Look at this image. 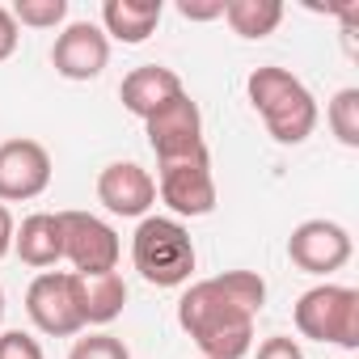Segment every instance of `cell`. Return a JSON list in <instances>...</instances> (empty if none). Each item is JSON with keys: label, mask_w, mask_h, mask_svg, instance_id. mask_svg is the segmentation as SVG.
I'll list each match as a JSON object with an SVG mask.
<instances>
[{"label": "cell", "mask_w": 359, "mask_h": 359, "mask_svg": "<svg viewBox=\"0 0 359 359\" xmlns=\"http://www.w3.org/2000/svg\"><path fill=\"white\" fill-rule=\"evenodd\" d=\"M51 187V156L39 140L0 144V203H26Z\"/></svg>", "instance_id": "obj_9"}, {"label": "cell", "mask_w": 359, "mask_h": 359, "mask_svg": "<svg viewBox=\"0 0 359 359\" xmlns=\"http://www.w3.org/2000/svg\"><path fill=\"white\" fill-rule=\"evenodd\" d=\"M224 22L241 39H266L283 22V5L279 0H224Z\"/></svg>", "instance_id": "obj_17"}, {"label": "cell", "mask_w": 359, "mask_h": 359, "mask_svg": "<svg viewBox=\"0 0 359 359\" xmlns=\"http://www.w3.org/2000/svg\"><path fill=\"white\" fill-rule=\"evenodd\" d=\"M60 229H64V258L76 266V275H97L118 266L123 245L106 220L89 212H60Z\"/></svg>", "instance_id": "obj_6"}, {"label": "cell", "mask_w": 359, "mask_h": 359, "mask_svg": "<svg viewBox=\"0 0 359 359\" xmlns=\"http://www.w3.org/2000/svg\"><path fill=\"white\" fill-rule=\"evenodd\" d=\"M0 321H5V292H0Z\"/></svg>", "instance_id": "obj_26"}, {"label": "cell", "mask_w": 359, "mask_h": 359, "mask_svg": "<svg viewBox=\"0 0 359 359\" xmlns=\"http://www.w3.org/2000/svg\"><path fill=\"white\" fill-rule=\"evenodd\" d=\"M156 195L169 203L177 216H208L216 208V177H212V156L208 148L195 156L177 161H156Z\"/></svg>", "instance_id": "obj_5"}, {"label": "cell", "mask_w": 359, "mask_h": 359, "mask_svg": "<svg viewBox=\"0 0 359 359\" xmlns=\"http://www.w3.org/2000/svg\"><path fill=\"white\" fill-rule=\"evenodd\" d=\"M148 127V144L156 152V161H177V156H195L203 152V114L191 102V93H177L169 106H161L152 118H144Z\"/></svg>", "instance_id": "obj_8"}, {"label": "cell", "mask_w": 359, "mask_h": 359, "mask_svg": "<svg viewBox=\"0 0 359 359\" xmlns=\"http://www.w3.org/2000/svg\"><path fill=\"white\" fill-rule=\"evenodd\" d=\"M0 359H43V346L26 330H5L0 334Z\"/></svg>", "instance_id": "obj_21"}, {"label": "cell", "mask_w": 359, "mask_h": 359, "mask_svg": "<svg viewBox=\"0 0 359 359\" xmlns=\"http://www.w3.org/2000/svg\"><path fill=\"white\" fill-rule=\"evenodd\" d=\"M245 89H250V102L262 114L266 131L279 144H304L313 135V127H317V102H313V93L304 89L300 76H292L287 68H271L266 64V68L250 72Z\"/></svg>", "instance_id": "obj_2"}, {"label": "cell", "mask_w": 359, "mask_h": 359, "mask_svg": "<svg viewBox=\"0 0 359 359\" xmlns=\"http://www.w3.org/2000/svg\"><path fill=\"white\" fill-rule=\"evenodd\" d=\"M287 258L309 275H330L351 262V233L334 220H304L287 237Z\"/></svg>", "instance_id": "obj_10"}, {"label": "cell", "mask_w": 359, "mask_h": 359, "mask_svg": "<svg viewBox=\"0 0 359 359\" xmlns=\"http://www.w3.org/2000/svg\"><path fill=\"white\" fill-rule=\"evenodd\" d=\"M18 26H30V30H55L64 18H68V0H18L9 9Z\"/></svg>", "instance_id": "obj_19"}, {"label": "cell", "mask_w": 359, "mask_h": 359, "mask_svg": "<svg viewBox=\"0 0 359 359\" xmlns=\"http://www.w3.org/2000/svg\"><path fill=\"white\" fill-rule=\"evenodd\" d=\"M13 233H18V224H13V216H9V208L0 203V258H5L9 250H13Z\"/></svg>", "instance_id": "obj_25"}, {"label": "cell", "mask_w": 359, "mask_h": 359, "mask_svg": "<svg viewBox=\"0 0 359 359\" xmlns=\"http://www.w3.org/2000/svg\"><path fill=\"white\" fill-rule=\"evenodd\" d=\"M177 93H187L182 89V76H177L173 68L165 64H144V68H131L118 85V97L123 106L135 114V118H152L161 106H169Z\"/></svg>", "instance_id": "obj_13"}, {"label": "cell", "mask_w": 359, "mask_h": 359, "mask_svg": "<svg viewBox=\"0 0 359 359\" xmlns=\"http://www.w3.org/2000/svg\"><path fill=\"white\" fill-rule=\"evenodd\" d=\"M254 359H304V351L296 346V338L275 334V338H266V342L258 346V355H254Z\"/></svg>", "instance_id": "obj_22"}, {"label": "cell", "mask_w": 359, "mask_h": 359, "mask_svg": "<svg viewBox=\"0 0 359 359\" xmlns=\"http://www.w3.org/2000/svg\"><path fill=\"white\" fill-rule=\"evenodd\" d=\"M26 313L51 338L81 334L85 321H81V309H76V296H72V271H43L26 287Z\"/></svg>", "instance_id": "obj_7"}, {"label": "cell", "mask_w": 359, "mask_h": 359, "mask_svg": "<svg viewBox=\"0 0 359 359\" xmlns=\"http://www.w3.org/2000/svg\"><path fill=\"white\" fill-rule=\"evenodd\" d=\"M131 262L152 287H182L195 271V241L169 216H144L131 237Z\"/></svg>", "instance_id": "obj_3"}, {"label": "cell", "mask_w": 359, "mask_h": 359, "mask_svg": "<svg viewBox=\"0 0 359 359\" xmlns=\"http://www.w3.org/2000/svg\"><path fill=\"white\" fill-rule=\"evenodd\" d=\"M68 359H131V351L114 338V334H89V338H76Z\"/></svg>", "instance_id": "obj_20"}, {"label": "cell", "mask_w": 359, "mask_h": 359, "mask_svg": "<svg viewBox=\"0 0 359 359\" xmlns=\"http://www.w3.org/2000/svg\"><path fill=\"white\" fill-rule=\"evenodd\" d=\"M72 296L81 309L85 325H110L123 304H127V283L118 271H97V275H76L72 271Z\"/></svg>", "instance_id": "obj_14"}, {"label": "cell", "mask_w": 359, "mask_h": 359, "mask_svg": "<svg viewBox=\"0 0 359 359\" xmlns=\"http://www.w3.org/2000/svg\"><path fill=\"white\" fill-rule=\"evenodd\" d=\"M266 304V283L254 271H224L216 279H199L177 300L182 325L203 359H245L254 346V317Z\"/></svg>", "instance_id": "obj_1"}, {"label": "cell", "mask_w": 359, "mask_h": 359, "mask_svg": "<svg viewBox=\"0 0 359 359\" xmlns=\"http://www.w3.org/2000/svg\"><path fill=\"white\" fill-rule=\"evenodd\" d=\"M161 0H106L102 5V34H110V39H118V43H144L152 30H156V22H161Z\"/></svg>", "instance_id": "obj_16"}, {"label": "cell", "mask_w": 359, "mask_h": 359, "mask_svg": "<svg viewBox=\"0 0 359 359\" xmlns=\"http://www.w3.org/2000/svg\"><path fill=\"white\" fill-rule=\"evenodd\" d=\"M18 39H22V26L13 22V13H9L5 5H0V64L18 51Z\"/></svg>", "instance_id": "obj_23"}, {"label": "cell", "mask_w": 359, "mask_h": 359, "mask_svg": "<svg viewBox=\"0 0 359 359\" xmlns=\"http://www.w3.org/2000/svg\"><path fill=\"white\" fill-rule=\"evenodd\" d=\"M13 250L26 266H55L64 258V229H60V212H34L22 220V229L13 233Z\"/></svg>", "instance_id": "obj_15"}, {"label": "cell", "mask_w": 359, "mask_h": 359, "mask_svg": "<svg viewBox=\"0 0 359 359\" xmlns=\"http://www.w3.org/2000/svg\"><path fill=\"white\" fill-rule=\"evenodd\" d=\"M330 131L338 135L342 148H359V89H338L330 97Z\"/></svg>", "instance_id": "obj_18"}, {"label": "cell", "mask_w": 359, "mask_h": 359, "mask_svg": "<svg viewBox=\"0 0 359 359\" xmlns=\"http://www.w3.org/2000/svg\"><path fill=\"white\" fill-rule=\"evenodd\" d=\"M97 199L114 216H148V208L156 203V182L135 161H114L97 173Z\"/></svg>", "instance_id": "obj_12"}, {"label": "cell", "mask_w": 359, "mask_h": 359, "mask_svg": "<svg viewBox=\"0 0 359 359\" xmlns=\"http://www.w3.org/2000/svg\"><path fill=\"white\" fill-rule=\"evenodd\" d=\"M51 64L64 81H93L110 64V39L93 22H72L51 47Z\"/></svg>", "instance_id": "obj_11"}, {"label": "cell", "mask_w": 359, "mask_h": 359, "mask_svg": "<svg viewBox=\"0 0 359 359\" xmlns=\"http://www.w3.org/2000/svg\"><path fill=\"white\" fill-rule=\"evenodd\" d=\"M187 22H212V18H224V0H212V5H195V0H182L177 5Z\"/></svg>", "instance_id": "obj_24"}, {"label": "cell", "mask_w": 359, "mask_h": 359, "mask_svg": "<svg viewBox=\"0 0 359 359\" xmlns=\"http://www.w3.org/2000/svg\"><path fill=\"white\" fill-rule=\"evenodd\" d=\"M296 330L313 342L359 346V292L342 283H317L296 300Z\"/></svg>", "instance_id": "obj_4"}]
</instances>
